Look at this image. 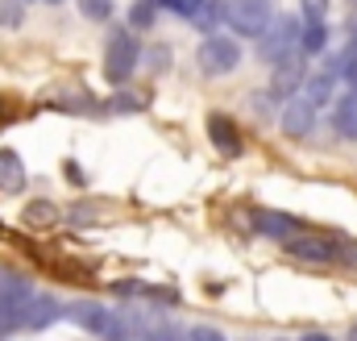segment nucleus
<instances>
[{
	"mask_svg": "<svg viewBox=\"0 0 357 341\" xmlns=\"http://www.w3.org/2000/svg\"><path fill=\"white\" fill-rule=\"evenodd\" d=\"M299 341H333L328 333H307V338H299Z\"/></svg>",
	"mask_w": 357,
	"mask_h": 341,
	"instance_id": "c85d7f7f",
	"label": "nucleus"
},
{
	"mask_svg": "<svg viewBox=\"0 0 357 341\" xmlns=\"http://www.w3.org/2000/svg\"><path fill=\"white\" fill-rule=\"evenodd\" d=\"M328 0H303V21H324Z\"/></svg>",
	"mask_w": 357,
	"mask_h": 341,
	"instance_id": "5701e85b",
	"label": "nucleus"
},
{
	"mask_svg": "<svg viewBox=\"0 0 357 341\" xmlns=\"http://www.w3.org/2000/svg\"><path fill=\"white\" fill-rule=\"evenodd\" d=\"M25 225H33V229H50V225H59V208H54L50 200H33V204L25 208Z\"/></svg>",
	"mask_w": 357,
	"mask_h": 341,
	"instance_id": "f3484780",
	"label": "nucleus"
},
{
	"mask_svg": "<svg viewBox=\"0 0 357 341\" xmlns=\"http://www.w3.org/2000/svg\"><path fill=\"white\" fill-rule=\"evenodd\" d=\"M254 108H258V117H270V96H254Z\"/></svg>",
	"mask_w": 357,
	"mask_h": 341,
	"instance_id": "bb28decb",
	"label": "nucleus"
},
{
	"mask_svg": "<svg viewBox=\"0 0 357 341\" xmlns=\"http://www.w3.org/2000/svg\"><path fill=\"white\" fill-rule=\"evenodd\" d=\"M150 63H154V67H158V71H162V67H167V63H171V55H167V50H154V59H150Z\"/></svg>",
	"mask_w": 357,
	"mask_h": 341,
	"instance_id": "cd10ccee",
	"label": "nucleus"
},
{
	"mask_svg": "<svg viewBox=\"0 0 357 341\" xmlns=\"http://www.w3.org/2000/svg\"><path fill=\"white\" fill-rule=\"evenodd\" d=\"M63 317L75 321L79 329H88L91 338H100V341H129L133 338V333H129V321H125L121 312L96 304V300H75V304H67Z\"/></svg>",
	"mask_w": 357,
	"mask_h": 341,
	"instance_id": "f257e3e1",
	"label": "nucleus"
},
{
	"mask_svg": "<svg viewBox=\"0 0 357 341\" xmlns=\"http://www.w3.org/2000/svg\"><path fill=\"white\" fill-rule=\"evenodd\" d=\"M349 341H357V329H354V333H349Z\"/></svg>",
	"mask_w": 357,
	"mask_h": 341,
	"instance_id": "c756f323",
	"label": "nucleus"
},
{
	"mask_svg": "<svg viewBox=\"0 0 357 341\" xmlns=\"http://www.w3.org/2000/svg\"><path fill=\"white\" fill-rule=\"evenodd\" d=\"M254 229H258V233H266V238L287 242V238H295V233H299V221H295V217H287V212L258 208V212H254Z\"/></svg>",
	"mask_w": 357,
	"mask_h": 341,
	"instance_id": "9b49d317",
	"label": "nucleus"
},
{
	"mask_svg": "<svg viewBox=\"0 0 357 341\" xmlns=\"http://www.w3.org/2000/svg\"><path fill=\"white\" fill-rule=\"evenodd\" d=\"M278 341H282V338H278Z\"/></svg>",
	"mask_w": 357,
	"mask_h": 341,
	"instance_id": "473e14b6",
	"label": "nucleus"
},
{
	"mask_svg": "<svg viewBox=\"0 0 357 341\" xmlns=\"http://www.w3.org/2000/svg\"><path fill=\"white\" fill-rule=\"evenodd\" d=\"M208 138H212V146L220 150V154H229V159H237L245 146H241V133H237V125L225 117V113H212L208 117Z\"/></svg>",
	"mask_w": 357,
	"mask_h": 341,
	"instance_id": "6e6552de",
	"label": "nucleus"
},
{
	"mask_svg": "<svg viewBox=\"0 0 357 341\" xmlns=\"http://www.w3.org/2000/svg\"><path fill=\"white\" fill-rule=\"evenodd\" d=\"M63 317V304L54 300V296H33L29 300V308H25V321H21V329H46V325H54Z\"/></svg>",
	"mask_w": 357,
	"mask_h": 341,
	"instance_id": "9d476101",
	"label": "nucleus"
},
{
	"mask_svg": "<svg viewBox=\"0 0 357 341\" xmlns=\"http://www.w3.org/2000/svg\"><path fill=\"white\" fill-rule=\"evenodd\" d=\"M0 25H21V4L17 0H4L0 4Z\"/></svg>",
	"mask_w": 357,
	"mask_h": 341,
	"instance_id": "4be33fe9",
	"label": "nucleus"
},
{
	"mask_svg": "<svg viewBox=\"0 0 357 341\" xmlns=\"http://www.w3.org/2000/svg\"><path fill=\"white\" fill-rule=\"evenodd\" d=\"M278 125H282V133H287V138H307V133H312V125H316V108L295 92V96L282 104Z\"/></svg>",
	"mask_w": 357,
	"mask_h": 341,
	"instance_id": "0eeeda50",
	"label": "nucleus"
},
{
	"mask_svg": "<svg viewBox=\"0 0 357 341\" xmlns=\"http://www.w3.org/2000/svg\"><path fill=\"white\" fill-rule=\"evenodd\" d=\"M187 341H225L216 329H208V325H195L191 333H187Z\"/></svg>",
	"mask_w": 357,
	"mask_h": 341,
	"instance_id": "b1692460",
	"label": "nucleus"
},
{
	"mask_svg": "<svg viewBox=\"0 0 357 341\" xmlns=\"http://www.w3.org/2000/svg\"><path fill=\"white\" fill-rule=\"evenodd\" d=\"M258 42H262L258 55H262L266 63H282V59H291L295 46H299V21H295V17H278V21H270V29L258 38Z\"/></svg>",
	"mask_w": 357,
	"mask_h": 341,
	"instance_id": "39448f33",
	"label": "nucleus"
},
{
	"mask_svg": "<svg viewBox=\"0 0 357 341\" xmlns=\"http://www.w3.org/2000/svg\"><path fill=\"white\" fill-rule=\"evenodd\" d=\"M137 63H142L137 38H133L129 29H112V38H108V46H104V80L112 87H125L133 80Z\"/></svg>",
	"mask_w": 357,
	"mask_h": 341,
	"instance_id": "f03ea898",
	"label": "nucleus"
},
{
	"mask_svg": "<svg viewBox=\"0 0 357 341\" xmlns=\"http://www.w3.org/2000/svg\"><path fill=\"white\" fill-rule=\"evenodd\" d=\"M328 46V21H299V55H320Z\"/></svg>",
	"mask_w": 357,
	"mask_h": 341,
	"instance_id": "2eb2a0df",
	"label": "nucleus"
},
{
	"mask_svg": "<svg viewBox=\"0 0 357 341\" xmlns=\"http://www.w3.org/2000/svg\"><path fill=\"white\" fill-rule=\"evenodd\" d=\"M0 191H4V196L25 191V163H21V154L8 150V146H0Z\"/></svg>",
	"mask_w": 357,
	"mask_h": 341,
	"instance_id": "ddd939ff",
	"label": "nucleus"
},
{
	"mask_svg": "<svg viewBox=\"0 0 357 341\" xmlns=\"http://www.w3.org/2000/svg\"><path fill=\"white\" fill-rule=\"evenodd\" d=\"M67 179H71L75 187H79V183H88V179H84V170L75 167V163H67Z\"/></svg>",
	"mask_w": 357,
	"mask_h": 341,
	"instance_id": "a878e982",
	"label": "nucleus"
},
{
	"mask_svg": "<svg viewBox=\"0 0 357 341\" xmlns=\"http://www.w3.org/2000/svg\"><path fill=\"white\" fill-rule=\"evenodd\" d=\"M108 108H112V113H137V108H146V100H142V96H112Z\"/></svg>",
	"mask_w": 357,
	"mask_h": 341,
	"instance_id": "412c9836",
	"label": "nucleus"
},
{
	"mask_svg": "<svg viewBox=\"0 0 357 341\" xmlns=\"http://www.w3.org/2000/svg\"><path fill=\"white\" fill-rule=\"evenodd\" d=\"M333 125H337L345 138H357V92H349V96L337 104V113H333Z\"/></svg>",
	"mask_w": 357,
	"mask_h": 341,
	"instance_id": "dca6fc26",
	"label": "nucleus"
},
{
	"mask_svg": "<svg viewBox=\"0 0 357 341\" xmlns=\"http://www.w3.org/2000/svg\"><path fill=\"white\" fill-rule=\"evenodd\" d=\"M29 300H33L29 279L17 275V270H8V266H0V338L13 333V329H21Z\"/></svg>",
	"mask_w": 357,
	"mask_h": 341,
	"instance_id": "7ed1b4c3",
	"label": "nucleus"
},
{
	"mask_svg": "<svg viewBox=\"0 0 357 341\" xmlns=\"http://www.w3.org/2000/svg\"><path fill=\"white\" fill-rule=\"evenodd\" d=\"M287 254L303 258V262H333L337 246L328 238H303V233H295V238H287Z\"/></svg>",
	"mask_w": 357,
	"mask_h": 341,
	"instance_id": "1a4fd4ad",
	"label": "nucleus"
},
{
	"mask_svg": "<svg viewBox=\"0 0 357 341\" xmlns=\"http://www.w3.org/2000/svg\"><path fill=\"white\" fill-rule=\"evenodd\" d=\"M337 80H341V75L324 67V71H316V75H307V80H303V92H299V96H303L312 108H324V104L333 100V92H337Z\"/></svg>",
	"mask_w": 357,
	"mask_h": 341,
	"instance_id": "4468645a",
	"label": "nucleus"
},
{
	"mask_svg": "<svg viewBox=\"0 0 357 341\" xmlns=\"http://www.w3.org/2000/svg\"><path fill=\"white\" fill-rule=\"evenodd\" d=\"M154 8H158V0H137V4L129 8V25H133V29H150V25H154Z\"/></svg>",
	"mask_w": 357,
	"mask_h": 341,
	"instance_id": "6ab92c4d",
	"label": "nucleus"
},
{
	"mask_svg": "<svg viewBox=\"0 0 357 341\" xmlns=\"http://www.w3.org/2000/svg\"><path fill=\"white\" fill-rule=\"evenodd\" d=\"M46 4H59V0H46Z\"/></svg>",
	"mask_w": 357,
	"mask_h": 341,
	"instance_id": "7c9ffc66",
	"label": "nucleus"
},
{
	"mask_svg": "<svg viewBox=\"0 0 357 341\" xmlns=\"http://www.w3.org/2000/svg\"><path fill=\"white\" fill-rule=\"evenodd\" d=\"M13 117H17V113H13V104H8V96H0V129H4V125H8Z\"/></svg>",
	"mask_w": 357,
	"mask_h": 341,
	"instance_id": "393cba45",
	"label": "nucleus"
},
{
	"mask_svg": "<svg viewBox=\"0 0 357 341\" xmlns=\"http://www.w3.org/2000/svg\"><path fill=\"white\" fill-rule=\"evenodd\" d=\"M220 17L229 21L233 34H241V38H262L270 29V21H274V8H270V0H229Z\"/></svg>",
	"mask_w": 357,
	"mask_h": 341,
	"instance_id": "20e7f679",
	"label": "nucleus"
},
{
	"mask_svg": "<svg viewBox=\"0 0 357 341\" xmlns=\"http://www.w3.org/2000/svg\"><path fill=\"white\" fill-rule=\"evenodd\" d=\"M241 63V46L233 38H208L199 46V71L204 75H229Z\"/></svg>",
	"mask_w": 357,
	"mask_h": 341,
	"instance_id": "423d86ee",
	"label": "nucleus"
},
{
	"mask_svg": "<svg viewBox=\"0 0 357 341\" xmlns=\"http://www.w3.org/2000/svg\"><path fill=\"white\" fill-rule=\"evenodd\" d=\"M303 80H307V75H303V55H291V59H282V63H274V92H278V96H287V100H291V96H295V87H303Z\"/></svg>",
	"mask_w": 357,
	"mask_h": 341,
	"instance_id": "f8f14e48",
	"label": "nucleus"
},
{
	"mask_svg": "<svg viewBox=\"0 0 357 341\" xmlns=\"http://www.w3.org/2000/svg\"><path fill=\"white\" fill-rule=\"evenodd\" d=\"M349 4H357V0H349Z\"/></svg>",
	"mask_w": 357,
	"mask_h": 341,
	"instance_id": "2f4dec72",
	"label": "nucleus"
},
{
	"mask_svg": "<svg viewBox=\"0 0 357 341\" xmlns=\"http://www.w3.org/2000/svg\"><path fill=\"white\" fill-rule=\"evenodd\" d=\"M79 8H84L88 21H108L112 17V4L108 0H79Z\"/></svg>",
	"mask_w": 357,
	"mask_h": 341,
	"instance_id": "aec40b11",
	"label": "nucleus"
},
{
	"mask_svg": "<svg viewBox=\"0 0 357 341\" xmlns=\"http://www.w3.org/2000/svg\"><path fill=\"white\" fill-rule=\"evenodd\" d=\"M204 4H208V0H158V8H167V13H178L183 21H195V17L204 13Z\"/></svg>",
	"mask_w": 357,
	"mask_h": 341,
	"instance_id": "a211bd4d",
	"label": "nucleus"
}]
</instances>
